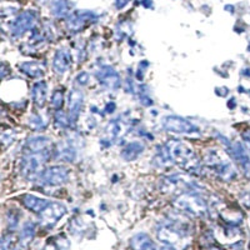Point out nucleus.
I'll list each match as a JSON object with an SVG mask.
<instances>
[{
    "mask_svg": "<svg viewBox=\"0 0 250 250\" xmlns=\"http://www.w3.org/2000/svg\"><path fill=\"white\" fill-rule=\"evenodd\" d=\"M165 149L169 155L170 162L180 167L187 173L195 174L202 169L198 156L193 149H190L185 143L180 140H170L165 144Z\"/></svg>",
    "mask_w": 250,
    "mask_h": 250,
    "instance_id": "f257e3e1",
    "label": "nucleus"
},
{
    "mask_svg": "<svg viewBox=\"0 0 250 250\" xmlns=\"http://www.w3.org/2000/svg\"><path fill=\"white\" fill-rule=\"evenodd\" d=\"M173 205L179 210L187 211L194 216H204L208 211V203L195 191H184L173 199Z\"/></svg>",
    "mask_w": 250,
    "mask_h": 250,
    "instance_id": "f03ea898",
    "label": "nucleus"
},
{
    "mask_svg": "<svg viewBox=\"0 0 250 250\" xmlns=\"http://www.w3.org/2000/svg\"><path fill=\"white\" fill-rule=\"evenodd\" d=\"M70 171L64 165H53L40 171L38 175V183L45 187H59L68 183Z\"/></svg>",
    "mask_w": 250,
    "mask_h": 250,
    "instance_id": "7ed1b4c3",
    "label": "nucleus"
},
{
    "mask_svg": "<svg viewBox=\"0 0 250 250\" xmlns=\"http://www.w3.org/2000/svg\"><path fill=\"white\" fill-rule=\"evenodd\" d=\"M162 126L165 131L180 135H190L199 133V128L194 123L178 115H168L162 119Z\"/></svg>",
    "mask_w": 250,
    "mask_h": 250,
    "instance_id": "20e7f679",
    "label": "nucleus"
},
{
    "mask_svg": "<svg viewBox=\"0 0 250 250\" xmlns=\"http://www.w3.org/2000/svg\"><path fill=\"white\" fill-rule=\"evenodd\" d=\"M95 77H97L100 85L104 89H106V90L115 91L120 88V85H122V78H120V74L113 68V66H102V68L95 73Z\"/></svg>",
    "mask_w": 250,
    "mask_h": 250,
    "instance_id": "39448f33",
    "label": "nucleus"
},
{
    "mask_svg": "<svg viewBox=\"0 0 250 250\" xmlns=\"http://www.w3.org/2000/svg\"><path fill=\"white\" fill-rule=\"evenodd\" d=\"M78 135H70L68 137L65 143H60L54 149V155L59 160L65 163H74L78 158Z\"/></svg>",
    "mask_w": 250,
    "mask_h": 250,
    "instance_id": "423d86ee",
    "label": "nucleus"
},
{
    "mask_svg": "<svg viewBox=\"0 0 250 250\" xmlns=\"http://www.w3.org/2000/svg\"><path fill=\"white\" fill-rule=\"evenodd\" d=\"M65 213L66 207L62 204V203L50 202L48 207L40 213V218H42V222H43L44 224L54 225L60 218H62V216L65 215Z\"/></svg>",
    "mask_w": 250,
    "mask_h": 250,
    "instance_id": "0eeeda50",
    "label": "nucleus"
},
{
    "mask_svg": "<svg viewBox=\"0 0 250 250\" xmlns=\"http://www.w3.org/2000/svg\"><path fill=\"white\" fill-rule=\"evenodd\" d=\"M68 102L69 119H70V123H75L79 119L83 105H84V94L77 88L71 89V90L69 91Z\"/></svg>",
    "mask_w": 250,
    "mask_h": 250,
    "instance_id": "6e6552de",
    "label": "nucleus"
},
{
    "mask_svg": "<svg viewBox=\"0 0 250 250\" xmlns=\"http://www.w3.org/2000/svg\"><path fill=\"white\" fill-rule=\"evenodd\" d=\"M71 62H73V59H71V54L69 53V50L62 48L59 49L53 58V70L57 74H65L70 69Z\"/></svg>",
    "mask_w": 250,
    "mask_h": 250,
    "instance_id": "1a4fd4ad",
    "label": "nucleus"
},
{
    "mask_svg": "<svg viewBox=\"0 0 250 250\" xmlns=\"http://www.w3.org/2000/svg\"><path fill=\"white\" fill-rule=\"evenodd\" d=\"M51 140L48 137H34L26 142L25 153H44V151L53 150Z\"/></svg>",
    "mask_w": 250,
    "mask_h": 250,
    "instance_id": "9d476101",
    "label": "nucleus"
},
{
    "mask_svg": "<svg viewBox=\"0 0 250 250\" xmlns=\"http://www.w3.org/2000/svg\"><path fill=\"white\" fill-rule=\"evenodd\" d=\"M20 199H21V204H23L26 209L34 211V213L37 214L42 213V211L48 207L49 203H50L49 200L43 199V198H38V196L31 195V194H25V195L21 196Z\"/></svg>",
    "mask_w": 250,
    "mask_h": 250,
    "instance_id": "9b49d317",
    "label": "nucleus"
},
{
    "mask_svg": "<svg viewBox=\"0 0 250 250\" xmlns=\"http://www.w3.org/2000/svg\"><path fill=\"white\" fill-rule=\"evenodd\" d=\"M48 97V84L44 80L35 83L31 88V99L38 108H43Z\"/></svg>",
    "mask_w": 250,
    "mask_h": 250,
    "instance_id": "f8f14e48",
    "label": "nucleus"
},
{
    "mask_svg": "<svg viewBox=\"0 0 250 250\" xmlns=\"http://www.w3.org/2000/svg\"><path fill=\"white\" fill-rule=\"evenodd\" d=\"M145 150V145L140 142H131L126 144L122 150V158L126 162L137 160Z\"/></svg>",
    "mask_w": 250,
    "mask_h": 250,
    "instance_id": "ddd939ff",
    "label": "nucleus"
},
{
    "mask_svg": "<svg viewBox=\"0 0 250 250\" xmlns=\"http://www.w3.org/2000/svg\"><path fill=\"white\" fill-rule=\"evenodd\" d=\"M19 69L23 71L24 74L28 75L29 78H33V79L42 78L45 74V66L40 62H25L19 66Z\"/></svg>",
    "mask_w": 250,
    "mask_h": 250,
    "instance_id": "4468645a",
    "label": "nucleus"
},
{
    "mask_svg": "<svg viewBox=\"0 0 250 250\" xmlns=\"http://www.w3.org/2000/svg\"><path fill=\"white\" fill-rule=\"evenodd\" d=\"M50 105L51 108L55 110H62V105H64V93L62 89H55L50 99Z\"/></svg>",
    "mask_w": 250,
    "mask_h": 250,
    "instance_id": "2eb2a0df",
    "label": "nucleus"
},
{
    "mask_svg": "<svg viewBox=\"0 0 250 250\" xmlns=\"http://www.w3.org/2000/svg\"><path fill=\"white\" fill-rule=\"evenodd\" d=\"M54 123L58 128L62 129V130H65L70 125V119H69V115H66L64 111L58 110L54 115Z\"/></svg>",
    "mask_w": 250,
    "mask_h": 250,
    "instance_id": "dca6fc26",
    "label": "nucleus"
},
{
    "mask_svg": "<svg viewBox=\"0 0 250 250\" xmlns=\"http://www.w3.org/2000/svg\"><path fill=\"white\" fill-rule=\"evenodd\" d=\"M120 131H122V126H120V124L118 122H110L105 129L106 135H108L110 140L117 139L120 135Z\"/></svg>",
    "mask_w": 250,
    "mask_h": 250,
    "instance_id": "f3484780",
    "label": "nucleus"
},
{
    "mask_svg": "<svg viewBox=\"0 0 250 250\" xmlns=\"http://www.w3.org/2000/svg\"><path fill=\"white\" fill-rule=\"evenodd\" d=\"M30 125L31 128L35 129V130H43V129L46 128L48 123L43 119L42 115L37 114V115H33V117L30 118Z\"/></svg>",
    "mask_w": 250,
    "mask_h": 250,
    "instance_id": "a211bd4d",
    "label": "nucleus"
},
{
    "mask_svg": "<svg viewBox=\"0 0 250 250\" xmlns=\"http://www.w3.org/2000/svg\"><path fill=\"white\" fill-rule=\"evenodd\" d=\"M89 80H90V75H89L86 71H80L79 74L77 75V78H75V82H77L79 85L83 86L88 85Z\"/></svg>",
    "mask_w": 250,
    "mask_h": 250,
    "instance_id": "6ab92c4d",
    "label": "nucleus"
},
{
    "mask_svg": "<svg viewBox=\"0 0 250 250\" xmlns=\"http://www.w3.org/2000/svg\"><path fill=\"white\" fill-rule=\"evenodd\" d=\"M140 102H142L143 105H145V106H151L154 104L153 99H151V98L149 97L146 93L140 94Z\"/></svg>",
    "mask_w": 250,
    "mask_h": 250,
    "instance_id": "aec40b11",
    "label": "nucleus"
},
{
    "mask_svg": "<svg viewBox=\"0 0 250 250\" xmlns=\"http://www.w3.org/2000/svg\"><path fill=\"white\" fill-rule=\"evenodd\" d=\"M115 109H117V105H115V103L114 102H109L108 104L105 105V108H104V111H105L106 114H113L114 111H115Z\"/></svg>",
    "mask_w": 250,
    "mask_h": 250,
    "instance_id": "412c9836",
    "label": "nucleus"
},
{
    "mask_svg": "<svg viewBox=\"0 0 250 250\" xmlns=\"http://www.w3.org/2000/svg\"><path fill=\"white\" fill-rule=\"evenodd\" d=\"M9 74V66L6 64H3L0 62V78L5 77V75Z\"/></svg>",
    "mask_w": 250,
    "mask_h": 250,
    "instance_id": "4be33fe9",
    "label": "nucleus"
}]
</instances>
